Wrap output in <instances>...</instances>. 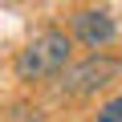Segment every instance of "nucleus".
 <instances>
[{
  "label": "nucleus",
  "instance_id": "1",
  "mask_svg": "<svg viewBox=\"0 0 122 122\" xmlns=\"http://www.w3.org/2000/svg\"><path fill=\"white\" fill-rule=\"evenodd\" d=\"M73 65V37L61 29H45L37 33L12 61V69L20 81H45V77H61Z\"/></svg>",
  "mask_w": 122,
  "mask_h": 122
},
{
  "label": "nucleus",
  "instance_id": "2",
  "mask_svg": "<svg viewBox=\"0 0 122 122\" xmlns=\"http://www.w3.org/2000/svg\"><path fill=\"white\" fill-rule=\"evenodd\" d=\"M122 77V57L114 53H90L81 61H73V65L61 73V94H69V98H86V94H98L106 90L110 81Z\"/></svg>",
  "mask_w": 122,
  "mask_h": 122
},
{
  "label": "nucleus",
  "instance_id": "3",
  "mask_svg": "<svg viewBox=\"0 0 122 122\" xmlns=\"http://www.w3.org/2000/svg\"><path fill=\"white\" fill-rule=\"evenodd\" d=\"M69 37L94 53H106V45L118 41V20L110 8H77L69 12Z\"/></svg>",
  "mask_w": 122,
  "mask_h": 122
},
{
  "label": "nucleus",
  "instance_id": "4",
  "mask_svg": "<svg viewBox=\"0 0 122 122\" xmlns=\"http://www.w3.org/2000/svg\"><path fill=\"white\" fill-rule=\"evenodd\" d=\"M98 122H122V94H114L110 102L98 106Z\"/></svg>",
  "mask_w": 122,
  "mask_h": 122
}]
</instances>
